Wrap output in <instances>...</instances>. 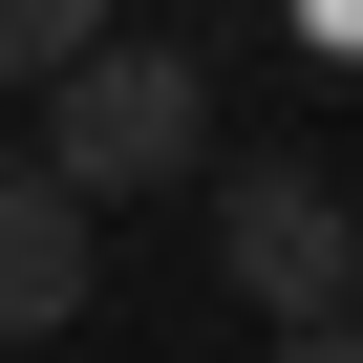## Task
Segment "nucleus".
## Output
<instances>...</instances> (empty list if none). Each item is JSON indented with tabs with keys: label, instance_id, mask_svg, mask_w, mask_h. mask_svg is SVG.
I'll list each match as a JSON object with an SVG mask.
<instances>
[{
	"label": "nucleus",
	"instance_id": "nucleus-1",
	"mask_svg": "<svg viewBox=\"0 0 363 363\" xmlns=\"http://www.w3.org/2000/svg\"><path fill=\"white\" fill-rule=\"evenodd\" d=\"M43 193H193V171H214V65L193 43H86V65H43Z\"/></svg>",
	"mask_w": 363,
	"mask_h": 363
},
{
	"label": "nucleus",
	"instance_id": "nucleus-2",
	"mask_svg": "<svg viewBox=\"0 0 363 363\" xmlns=\"http://www.w3.org/2000/svg\"><path fill=\"white\" fill-rule=\"evenodd\" d=\"M214 278L299 342V320H363V193L342 171H299V150H257V171H214Z\"/></svg>",
	"mask_w": 363,
	"mask_h": 363
},
{
	"label": "nucleus",
	"instance_id": "nucleus-3",
	"mask_svg": "<svg viewBox=\"0 0 363 363\" xmlns=\"http://www.w3.org/2000/svg\"><path fill=\"white\" fill-rule=\"evenodd\" d=\"M86 278H107V214H86V193H43V171L0 150V342H65V320H86Z\"/></svg>",
	"mask_w": 363,
	"mask_h": 363
},
{
	"label": "nucleus",
	"instance_id": "nucleus-4",
	"mask_svg": "<svg viewBox=\"0 0 363 363\" xmlns=\"http://www.w3.org/2000/svg\"><path fill=\"white\" fill-rule=\"evenodd\" d=\"M107 43V0H0V86H43V65H86Z\"/></svg>",
	"mask_w": 363,
	"mask_h": 363
},
{
	"label": "nucleus",
	"instance_id": "nucleus-5",
	"mask_svg": "<svg viewBox=\"0 0 363 363\" xmlns=\"http://www.w3.org/2000/svg\"><path fill=\"white\" fill-rule=\"evenodd\" d=\"M299 43H320V65H363V0H299Z\"/></svg>",
	"mask_w": 363,
	"mask_h": 363
},
{
	"label": "nucleus",
	"instance_id": "nucleus-6",
	"mask_svg": "<svg viewBox=\"0 0 363 363\" xmlns=\"http://www.w3.org/2000/svg\"><path fill=\"white\" fill-rule=\"evenodd\" d=\"M278 363H363V320H299V342H278Z\"/></svg>",
	"mask_w": 363,
	"mask_h": 363
},
{
	"label": "nucleus",
	"instance_id": "nucleus-7",
	"mask_svg": "<svg viewBox=\"0 0 363 363\" xmlns=\"http://www.w3.org/2000/svg\"><path fill=\"white\" fill-rule=\"evenodd\" d=\"M193 22H235V0H193Z\"/></svg>",
	"mask_w": 363,
	"mask_h": 363
}]
</instances>
